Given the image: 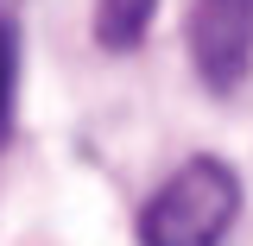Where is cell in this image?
<instances>
[{"mask_svg": "<svg viewBox=\"0 0 253 246\" xmlns=\"http://www.w3.org/2000/svg\"><path fill=\"white\" fill-rule=\"evenodd\" d=\"M234 209H241V177L221 158H190L139 209V246H215L234 227Z\"/></svg>", "mask_w": 253, "mask_h": 246, "instance_id": "6da1fadb", "label": "cell"}, {"mask_svg": "<svg viewBox=\"0 0 253 246\" xmlns=\"http://www.w3.org/2000/svg\"><path fill=\"white\" fill-rule=\"evenodd\" d=\"M190 57L209 89H234L253 57V0H196L190 6Z\"/></svg>", "mask_w": 253, "mask_h": 246, "instance_id": "7a4b0ae2", "label": "cell"}, {"mask_svg": "<svg viewBox=\"0 0 253 246\" xmlns=\"http://www.w3.org/2000/svg\"><path fill=\"white\" fill-rule=\"evenodd\" d=\"M146 26H152V0H101V13H95V38H101L108 51L139 44Z\"/></svg>", "mask_w": 253, "mask_h": 246, "instance_id": "3957f363", "label": "cell"}, {"mask_svg": "<svg viewBox=\"0 0 253 246\" xmlns=\"http://www.w3.org/2000/svg\"><path fill=\"white\" fill-rule=\"evenodd\" d=\"M13 101H19V26L0 6V139L13 133Z\"/></svg>", "mask_w": 253, "mask_h": 246, "instance_id": "277c9868", "label": "cell"}]
</instances>
